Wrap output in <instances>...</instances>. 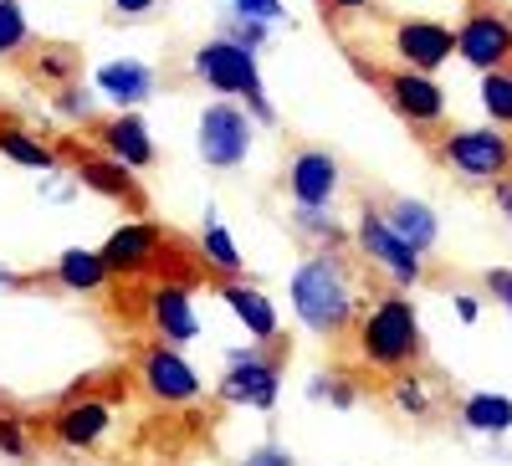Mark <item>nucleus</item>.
<instances>
[{
  "label": "nucleus",
  "mask_w": 512,
  "mask_h": 466,
  "mask_svg": "<svg viewBox=\"0 0 512 466\" xmlns=\"http://www.w3.org/2000/svg\"><path fill=\"white\" fill-rule=\"evenodd\" d=\"M26 77L31 82H41V88H67V82H77V72H82V57L72 52V47H57V41H26Z\"/></svg>",
  "instance_id": "obj_21"
},
{
  "label": "nucleus",
  "mask_w": 512,
  "mask_h": 466,
  "mask_svg": "<svg viewBox=\"0 0 512 466\" xmlns=\"http://www.w3.org/2000/svg\"><path fill=\"white\" fill-rule=\"evenodd\" d=\"M0 451H6V456H26V451H31L26 426H21L16 415H0Z\"/></svg>",
  "instance_id": "obj_32"
},
{
  "label": "nucleus",
  "mask_w": 512,
  "mask_h": 466,
  "mask_svg": "<svg viewBox=\"0 0 512 466\" xmlns=\"http://www.w3.org/2000/svg\"><path fill=\"white\" fill-rule=\"evenodd\" d=\"M497 200H502V205H507V210H512V185H507V175H502V180H497Z\"/></svg>",
  "instance_id": "obj_39"
},
{
  "label": "nucleus",
  "mask_w": 512,
  "mask_h": 466,
  "mask_svg": "<svg viewBox=\"0 0 512 466\" xmlns=\"http://www.w3.org/2000/svg\"><path fill=\"white\" fill-rule=\"evenodd\" d=\"M0 154L21 169H57L62 164V154L52 144H41L31 129H21V123H0Z\"/></svg>",
  "instance_id": "obj_24"
},
{
  "label": "nucleus",
  "mask_w": 512,
  "mask_h": 466,
  "mask_svg": "<svg viewBox=\"0 0 512 466\" xmlns=\"http://www.w3.org/2000/svg\"><path fill=\"white\" fill-rule=\"evenodd\" d=\"M231 6H236V16H246V21H267V26L282 21V0H231Z\"/></svg>",
  "instance_id": "obj_33"
},
{
  "label": "nucleus",
  "mask_w": 512,
  "mask_h": 466,
  "mask_svg": "<svg viewBox=\"0 0 512 466\" xmlns=\"http://www.w3.org/2000/svg\"><path fill=\"white\" fill-rule=\"evenodd\" d=\"M108 426H113V410L108 400H93V395H67V405L52 415V436L67 451H93L108 436Z\"/></svg>",
  "instance_id": "obj_15"
},
{
  "label": "nucleus",
  "mask_w": 512,
  "mask_h": 466,
  "mask_svg": "<svg viewBox=\"0 0 512 466\" xmlns=\"http://www.w3.org/2000/svg\"><path fill=\"white\" fill-rule=\"evenodd\" d=\"M323 6H328V11H364L369 0H323Z\"/></svg>",
  "instance_id": "obj_38"
},
{
  "label": "nucleus",
  "mask_w": 512,
  "mask_h": 466,
  "mask_svg": "<svg viewBox=\"0 0 512 466\" xmlns=\"http://www.w3.org/2000/svg\"><path fill=\"white\" fill-rule=\"evenodd\" d=\"M221 298H226V308L236 313V323L256 338V344H272V338H277V308L256 287H246L236 277H221Z\"/></svg>",
  "instance_id": "obj_20"
},
{
  "label": "nucleus",
  "mask_w": 512,
  "mask_h": 466,
  "mask_svg": "<svg viewBox=\"0 0 512 466\" xmlns=\"http://www.w3.org/2000/svg\"><path fill=\"white\" fill-rule=\"evenodd\" d=\"M461 426L466 431H477V436H507L512 431V400L507 395H466L461 400Z\"/></svg>",
  "instance_id": "obj_23"
},
{
  "label": "nucleus",
  "mask_w": 512,
  "mask_h": 466,
  "mask_svg": "<svg viewBox=\"0 0 512 466\" xmlns=\"http://www.w3.org/2000/svg\"><path fill=\"white\" fill-rule=\"evenodd\" d=\"M482 108L497 129H512V67L482 72Z\"/></svg>",
  "instance_id": "obj_26"
},
{
  "label": "nucleus",
  "mask_w": 512,
  "mask_h": 466,
  "mask_svg": "<svg viewBox=\"0 0 512 466\" xmlns=\"http://www.w3.org/2000/svg\"><path fill=\"white\" fill-rule=\"evenodd\" d=\"M354 344H359V359L379 374H400V369H415L425 359V333H420V313L405 292H384L374 308L359 313L354 323Z\"/></svg>",
  "instance_id": "obj_2"
},
{
  "label": "nucleus",
  "mask_w": 512,
  "mask_h": 466,
  "mask_svg": "<svg viewBox=\"0 0 512 466\" xmlns=\"http://www.w3.org/2000/svg\"><path fill=\"white\" fill-rule=\"evenodd\" d=\"M292 313L318 338H349L364 303H359V272L344 257V246L308 251L292 272Z\"/></svg>",
  "instance_id": "obj_1"
},
{
  "label": "nucleus",
  "mask_w": 512,
  "mask_h": 466,
  "mask_svg": "<svg viewBox=\"0 0 512 466\" xmlns=\"http://www.w3.org/2000/svg\"><path fill=\"white\" fill-rule=\"evenodd\" d=\"M282 369H287V344H246L226 354V374L216 395L226 405H246V410H272L282 395Z\"/></svg>",
  "instance_id": "obj_4"
},
{
  "label": "nucleus",
  "mask_w": 512,
  "mask_h": 466,
  "mask_svg": "<svg viewBox=\"0 0 512 466\" xmlns=\"http://www.w3.org/2000/svg\"><path fill=\"white\" fill-rule=\"evenodd\" d=\"M190 72L226 98H246V108L262 123H277V108L267 103V82H262V67H256V52H246L241 41H231V36L205 41L190 62Z\"/></svg>",
  "instance_id": "obj_3"
},
{
  "label": "nucleus",
  "mask_w": 512,
  "mask_h": 466,
  "mask_svg": "<svg viewBox=\"0 0 512 466\" xmlns=\"http://www.w3.org/2000/svg\"><path fill=\"white\" fill-rule=\"evenodd\" d=\"M395 57H400V67L436 72L456 57V31L441 21H400L395 26Z\"/></svg>",
  "instance_id": "obj_14"
},
{
  "label": "nucleus",
  "mask_w": 512,
  "mask_h": 466,
  "mask_svg": "<svg viewBox=\"0 0 512 466\" xmlns=\"http://www.w3.org/2000/svg\"><path fill=\"white\" fill-rule=\"evenodd\" d=\"M88 134H93V149H103L108 159L128 164L134 175H139V169H154V159H159V149H154V139L144 129V118L134 108H118L108 118H88Z\"/></svg>",
  "instance_id": "obj_13"
},
{
  "label": "nucleus",
  "mask_w": 512,
  "mask_h": 466,
  "mask_svg": "<svg viewBox=\"0 0 512 466\" xmlns=\"http://www.w3.org/2000/svg\"><path fill=\"white\" fill-rule=\"evenodd\" d=\"M221 36L241 41L246 52H262V41H267V21H246V16H231V21L221 26Z\"/></svg>",
  "instance_id": "obj_31"
},
{
  "label": "nucleus",
  "mask_w": 512,
  "mask_h": 466,
  "mask_svg": "<svg viewBox=\"0 0 512 466\" xmlns=\"http://www.w3.org/2000/svg\"><path fill=\"white\" fill-rule=\"evenodd\" d=\"M113 6H118L123 16H149V11L159 6V0H113Z\"/></svg>",
  "instance_id": "obj_37"
},
{
  "label": "nucleus",
  "mask_w": 512,
  "mask_h": 466,
  "mask_svg": "<svg viewBox=\"0 0 512 466\" xmlns=\"http://www.w3.org/2000/svg\"><path fill=\"white\" fill-rule=\"evenodd\" d=\"M456 318H461V323H477V318H482V303L472 298V292H461V298H456Z\"/></svg>",
  "instance_id": "obj_36"
},
{
  "label": "nucleus",
  "mask_w": 512,
  "mask_h": 466,
  "mask_svg": "<svg viewBox=\"0 0 512 466\" xmlns=\"http://www.w3.org/2000/svg\"><path fill=\"white\" fill-rule=\"evenodd\" d=\"M292 226L303 231V236H313L318 246H344V231L333 226L328 205H297V210H292Z\"/></svg>",
  "instance_id": "obj_27"
},
{
  "label": "nucleus",
  "mask_w": 512,
  "mask_h": 466,
  "mask_svg": "<svg viewBox=\"0 0 512 466\" xmlns=\"http://www.w3.org/2000/svg\"><path fill=\"white\" fill-rule=\"evenodd\" d=\"M287 195H292V205H333L338 159L328 149H297L287 164Z\"/></svg>",
  "instance_id": "obj_17"
},
{
  "label": "nucleus",
  "mask_w": 512,
  "mask_h": 466,
  "mask_svg": "<svg viewBox=\"0 0 512 466\" xmlns=\"http://www.w3.org/2000/svg\"><path fill=\"white\" fill-rule=\"evenodd\" d=\"M139 385L159 405H195L205 395V385H200V374L190 369V359L175 344H164V338H154V344L139 349Z\"/></svg>",
  "instance_id": "obj_8"
},
{
  "label": "nucleus",
  "mask_w": 512,
  "mask_h": 466,
  "mask_svg": "<svg viewBox=\"0 0 512 466\" xmlns=\"http://www.w3.org/2000/svg\"><path fill=\"white\" fill-rule=\"evenodd\" d=\"M93 82H98V93H103L113 108H139V103H149V98H154L159 72H154L149 62L123 57V62H103V67L93 72Z\"/></svg>",
  "instance_id": "obj_18"
},
{
  "label": "nucleus",
  "mask_w": 512,
  "mask_h": 466,
  "mask_svg": "<svg viewBox=\"0 0 512 466\" xmlns=\"http://www.w3.org/2000/svg\"><path fill=\"white\" fill-rule=\"evenodd\" d=\"M364 77L374 82V88L384 93V103H390L410 129H436V123L446 118V93L436 88L431 72H415V67H364Z\"/></svg>",
  "instance_id": "obj_6"
},
{
  "label": "nucleus",
  "mask_w": 512,
  "mask_h": 466,
  "mask_svg": "<svg viewBox=\"0 0 512 466\" xmlns=\"http://www.w3.org/2000/svg\"><path fill=\"white\" fill-rule=\"evenodd\" d=\"M144 313H149V328L164 338V344H190V338L200 333V318H195V303H190V282H159L144 298Z\"/></svg>",
  "instance_id": "obj_16"
},
{
  "label": "nucleus",
  "mask_w": 512,
  "mask_h": 466,
  "mask_svg": "<svg viewBox=\"0 0 512 466\" xmlns=\"http://www.w3.org/2000/svg\"><path fill=\"white\" fill-rule=\"evenodd\" d=\"M384 221H390V231L410 246V251H436V241H441V221H436V210L425 205V200H410V195H395V200H384V210H379Z\"/></svg>",
  "instance_id": "obj_19"
},
{
  "label": "nucleus",
  "mask_w": 512,
  "mask_h": 466,
  "mask_svg": "<svg viewBox=\"0 0 512 466\" xmlns=\"http://www.w3.org/2000/svg\"><path fill=\"white\" fill-rule=\"evenodd\" d=\"M62 159H72V175H77V185H88L93 195H103V200H113V205H123L128 216H144L149 210V195H144V185L134 180V169L128 164H118V159H108L103 149H62Z\"/></svg>",
  "instance_id": "obj_11"
},
{
  "label": "nucleus",
  "mask_w": 512,
  "mask_h": 466,
  "mask_svg": "<svg viewBox=\"0 0 512 466\" xmlns=\"http://www.w3.org/2000/svg\"><path fill=\"white\" fill-rule=\"evenodd\" d=\"M200 257L210 262V272H216V277H236V272H241V251H236L231 231H226L216 216H205V231H200Z\"/></svg>",
  "instance_id": "obj_25"
},
{
  "label": "nucleus",
  "mask_w": 512,
  "mask_h": 466,
  "mask_svg": "<svg viewBox=\"0 0 512 466\" xmlns=\"http://www.w3.org/2000/svg\"><path fill=\"white\" fill-rule=\"evenodd\" d=\"M11 282H16V277H6V272H0V287H11Z\"/></svg>",
  "instance_id": "obj_40"
},
{
  "label": "nucleus",
  "mask_w": 512,
  "mask_h": 466,
  "mask_svg": "<svg viewBox=\"0 0 512 466\" xmlns=\"http://www.w3.org/2000/svg\"><path fill=\"white\" fill-rule=\"evenodd\" d=\"M164 251H169V231L159 221H123L108 246H103V262H108V277L118 282H139L149 272H164Z\"/></svg>",
  "instance_id": "obj_7"
},
{
  "label": "nucleus",
  "mask_w": 512,
  "mask_h": 466,
  "mask_svg": "<svg viewBox=\"0 0 512 466\" xmlns=\"http://www.w3.org/2000/svg\"><path fill=\"white\" fill-rule=\"evenodd\" d=\"M57 287L67 292H103L108 287V262H103V251H88V246H67L57 267H52Z\"/></svg>",
  "instance_id": "obj_22"
},
{
  "label": "nucleus",
  "mask_w": 512,
  "mask_h": 466,
  "mask_svg": "<svg viewBox=\"0 0 512 466\" xmlns=\"http://www.w3.org/2000/svg\"><path fill=\"white\" fill-rule=\"evenodd\" d=\"M52 108H57L62 118H72V123H88V118H93V93L82 88V82H67V88H57Z\"/></svg>",
  "instance_id": "obj_30"
},
{
  "label": "nucleus",
  "mask_w": 512,
  "mask_h": 466,
  "mask_svg": "<svg viewBox=\"0 0 512 466\" xmlns=\"http://www.w3.org/2000/svg\"><path fill=\"white\" fill-rule=\"evenodd\" d=\"M487 292H492L497 303L512 308V272H507V267H492V272H487Z\"/></svg>",
  "instance_id": "obj_35"
},
{
  "label": "nucleus",
  "mask_w": 512,
  "mask_h": 466,
  "mask_svg": "<svg viewBox=\"0 0 512 466\" xmlns=\"http://www.w3.org/2000/svg\"><path fill=\"white\" fill-rule=\"evenodd\" d=\"M354 241H359V251H364V262H374L384 277H395L400 287H420V282H425V262H420V251H410V246L390 231V221H384L369 200H364V210H359Z\"/></svg>",
  "instance_id": "obj_10"
},
{
  "label": "nucleus",
  "mask_w": 512,
  "mask_h": 466,
  "mask_svg": "<svg viewBox=\"0 0 512 466\" xmlns=\"http://www.w3.org/2000/svg\"><path fill=\"white\" fill-rule=\"evenodd\" d=\"M200 139V159L210 164V169H236V164H246V154H251V118H246V108H236V103H210V108H200V129H195Z\"/></svg>",
  "instance_id": "obj_12"
},
{
  "label": "nucleus",
  "mask_w": 512,
  "mask_h": 466,
  "mask_svg": "<svg viewBox=\"0 0 512 466\" xmlns=\"http://www.w3.org/2000/svg\"><path fill=\"white\" fill-rule=\"evenodd\" d=\"M436 154L466 180H502L512 169V139L497 129H456L436 144Z\"/></svg>",
  "instance_id": "obj_9"
},
{
  "label": "nucleus",
  "mask_w": 512,
  "mask_h": 466,
  "mask_svg": "<svg viewBox=\"0 0 512 466\" xmlns=\"http://www.w3.org/2000/svg\"><path fill=\"white\" fill-rule=\"evenodd\" d=\"M456 57L477 72L512 67V11L492 0H472L456 26Z\"/></svg>",
  "instance_id": "obj_5"
},
{
  "label": "nucleus",
  "mask_w": 512,
  "mask_h": 466,
  "mask_svg": "<svg viewBox=\"0 0 512 466\" xmlns=\"http://www.w3.org/2000/svg\"><path fill=\"white\" fill-rule=\"evenodd\" d=\"M26 41H31V26H26L21 0H0V57H16Z\"/></svg>",
  "instance_id": "obj_29"
},
{
  "label": "nucleus",
  "mask_w": 512,
  "mask_h": 466,
  "mask_svg": "<svg viewBox=\"0 0 512 466\" xmlns=\"http://www.w3.org/2000/svg\"><path fill=\"white\" fill-rule=\"evenodd\" d=\"M241 466H292V451H287V446H277V441H267V446L246 451V461H241Z\"/></svg>",
  "instance_id": "obj_34"
},
{
  "label": "nucleus",
  "mask_w": 512,
  "mask_h": 466,
  "mask_svg": "<svg viewBox=\"0 0 512 466\" xmlns=\"http://www.w3.org/2000/svg\"><path fill=\"white\" fill-rule=\"evenodd\" d=\"M390 400H395L405 415H431V395H425V379H420L415 369L390 374Z\"/></svg>",
  "instance_id": "obj_28"
}]
</instances>
